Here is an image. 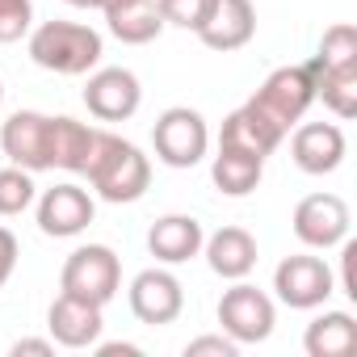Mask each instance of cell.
Returning a JSON list of instances; mask_svg holds the SVG:
<instances>
[{"label": "cell", "instance_id": "9a60e30c", "mask_svg": "<svg viewBox=\"0 0 357 357\" xmlns=\"http://www.w3.org/2000/svg\"><path fill=\"white\" fill-rule=\"evenodd\" d=\"M252 34H257V5L252 0H215L206 26L198 30V38L211 51H223V55L248 47Z\"/></svg>", "mask_w": 357, "mask_h": 357}, {"label": "cell", "instance_id": "30bf717a", "mask_svg": "<svg viewBox=\"0 0 357 357\" xmlns=\"http://www.w3.org/2000/svg\"><path fill=\"white\" fill-rule=\"evenodd\" d=\"M294 236L307 248H336L349 236V206L336 194H307L294 206Z\"/></svg>", "mask_w": 357, "mask_h": 357}, {"label": "cell", "instance_id": "4fadbf2b", "mask_svg": "<svg viewBox=\"0 0 357 357\" xmlns=\"http://www.w3.org/2000/svg\"><path fill=\"white\" fill-rule=\"evenodd\" d=\"M47 328L55 336V344L63 349H93L101 340V307L97 303H84V298H72V294H59L47 311Z\"/></svg>", "mask_w": 357, "mask_h": 357}, {"label": "cell", "instance_id": "5bb4252c", "mask_svg": "<svg viewBox=\"0 0 357 357\" xmlns=\"http://www.w3.org/2000/svg\"><path fill=\"white\" fill-rule=\"evenodd\" d=\"M290 151H294V164L311 176H324V172H336L340 160H344V130L332 126V122H303L290 139Z\"/></svg>", "mask_w": 357, "mask_h": 357}, {"label": "cell", "instance_id": "8992f818", "mask_svg": "<svg viewBox=\"0 0 357 357\" xmlns=\"http://www.w3.org/2000/svg\"><path fill=\"white\" fill-rule=\"evenodd\" d=\"M273 290H278V298H282L286 307L311 311V307H324V303L332 298L336 278H332V269H328L324 257L298 252V257H286V261L273 269Z\"/></svg>", "mask_w": 357, "mask_h": 357}, {"label": "cell", "instance_id": "ffe728a7", "mask_svg": "<svg viewBox=\"0 0 357 357\" xmlns=\"http://www.w3.org/2000/svg\"><path fill=\"white\" fill-rule=\"evenodd\" d=\"M261 172H265V155L219 143V155H215V164H211V176H215L219 194H227V198L252 194V190L261 185Z\"/></svg>", "mask_w": 357, "mask_h": 357}, {"label": "cell", "instance_id": "6da1fadb", "mask_svg": "<svg viewBox=\"0 0 357 357\" xmlns=\"http://www.w3.org/2000/svg\"><path fill=\"white\" fill-rule=\"evenodd\" d=\"M84 176H89V185L105 202L122 206V202H139L147 194V185H151V164H147V155L135 143H126V139H118L109 130H97L93 151H89V164H84Z\"/></svg>", "mask_w": 357, "mask_h": 357}, {"label": "cell", "instance_id": "4dcf8cb0", "mask_svg": "<svg viewBox=\"0 0 357 357\" xmlns=\"http://www.w3.org/2000/svg\"><path fill=\"white\" fill-rule=\"evenodd\" d=\"M97 353L101 357H118V353L122 357H139V344H97Z\"/></svg>", "mask_w": 357, "mask_h": 357}, {"label": "cell", "instance_id": "f546056e", "mask_svg": "<svg viewBox=\"0 0 357 357\" xmlns=\"http://www.w3.org/2000/svg\"><path fill=\"white\" fill-rule=\"evenodd\" d=\"M9 353H13V357H51L55 344H51V340H17Z\"/></svg>", "mask_w": 357, "mask_h": 357}, {"label": "cell", "instance_id": "7c38bea8", "mask_svg": "<svg viewBox=\"0 0 357 357\" xmlns=\"http://www.w3.org/2000/svg\"><path fill=\"white\" fill-rule=\"evenodd\" d=\"M93 215H97V206H93L89 190H80V185H55L38 198V227H43V236H55V240L80 236L93 223Z\"/></svg>", "mask_w": 357, "mask_h": 357}, {"label": "cell", "instance_id": "484cf974", "mask_svg": "<svg viewBox=\"0 0 357 357\" xmlns=\"http://www.w3.org/2000/svg\"><path fill=\"white\" fill-rule=\"evenodd\" d=\"M160 5V17H164V26H181V30H202L206 26V17H211V9H215V0H155Z\"/></svg>", "mask_w": 357, "mask_h": 357}, {"label": "cell", "instance_id": "52a82bcc", "mask_svg": "<svg viewBox=\"0 0 357 357\" xmlns=\"http://www.w3.org/2000/svg\"><path fill=\"white\" fill-rule=\"evenodd\" d=\"M219 324L236 344H261L273 332V298L244 278L219 298Z\"/></svg>", "mask_w": 357, "mask_h": 357}, {"label": "cell", "instance_id": "2e32d148", "mask_svg": "<svg viewBox=\"0 0 357 357\" xmlns=\"http://www.w3.org/2000/svg\"><path fill=\"white\" fill-rule=\"evenodd\" d=\"M202 240H206V231H202V223H198L194 215H164V219H155L151 231H147V248H151V257L164 261V265L194 261V257L202 252Z\"/></svg>", "mask_w": 357, "mask_h": 357}, {"label": "cell", "instance_id": "4316f807", "mask_svg": "<svg viewBox=\"0 0 357 357\" xmlns=\"http://www.w3.org/2000/svg\"><path fill=\"white\" fill-rule=\"evenodd\" d=\"M34 22L30 0H0V43H17Z\"/></svg>", "mask_w": 357, "mask_h": 357}, {"label": "cell", "instance_id": "cb8c5ba5", "mask_svg": "<svg viewBox=\"0 0 357 357\" xmlns=\"http://www.w3.org/2000/svg\"><path fill=\"white\" fill-rule=\"evenodd\" d=\"M315 63H319V68H357V30H353L349 22L328 26Z\"/></svg>", "mask_w": 357, "mask_h": 357}, {"label": "cell", "instance_id": "5b68a950", "mask_svg": "<svg viewBox=\"0 0 357 357\" xmlns=\"http://www.w3.org/2000/svg\"><path fill=\"white\" fill-rule=\"evenodd\" d=\"M315 101V84H311V72H307V63H290V68H278L252 97H248V105L252 109H261L273 126H282L286 135H290V126L307 114V105Z\"/></svg>", "mask_w": 357, "mask_h": 357}, {"label": "cell", "instance_id": "1f68e13d", "mask_svg": "<svg viewBox=\"0 0 357 357\" xmlns=\"http://www.w3.org/2000/svg\"><path fill=\"white\" fill-rule=\"evenodd\" d=\"M72 9H101V0H68Z\"/></svg>", "mask_w": 357, "mask_h": 357}, {"label": "cell", "instance_id": "3957f363", "mask_svg": "<svg viewBox=\"0 0 357 357\" xmlns=\"http://www.w3.org/2000/svg\"><path fill=\"white\" fill-rule=\"evenodd\" d=\"M59 286H63V294H72V298H84V303L105 307V303L118 294V286H122V265H118L114 248H105V244H84V248H76V252L63 261Z\"/></svg>", "mask_w": 357, "mask_h": 357}, {"label": "cell", "instance_id": "ac0fdd59", "mask_svg": "<svg viewBox=\"0 0 357 357\" xmlns=\"http://www.w3.org/2000/svg\"><path fill=\"white\" fill-rule=\"evenodd\" d=\"M202 248H206V265L227 282L248 278L257 265V240L244 227H219L211 240H202Z\"/></svg>", "mask_w": 357, "mask_h": 357}, {"label": "cell", "instance_id": "44dd1931", "mask_svg": "<svg viewBox=\"0 0 357 357\" xmlns=\"http://www.w3.org/2000/svg\"><path fill=\"white\" fill-rule=\"evenodd\" d=\"M357 344V324L349 311H324L307 324V336H303V349L311 357H349Z\"/></svg>", "mask_w": 357, "mask_h": 357}, {"label": "cell", "instance_id": "e0dca14e", "mask_svg": "<svg viewBox=\"0 0 357 357\" xmlns=\"http://www.w3.org/2000/svg\"><path fill=\"white\" fill-rule=\"evenodd\" d=\"M101 13L109 22V34L118 43H130V47H143L164 30L155 0H101Z\"/></svg>", "mask_w": 357, "mask_h": 357}, {"label": "cell", "instance_id": "83f0119b", "mask_svg": "<svg viewBox=\"0 0 357 357\" xmlns=\"http://www.w3.org/2000/svg\"><path fill=\"white\" fill-rule=\"evenodd\" d=\"M236 353H240V344L227 332L223 336H198L185 344V357H236Z\"/></svg>", "mask_w": 357, "mask_h": 357}, {"label": "cell", "instance_id": "9c48e42d", "mask_svg": "<svg viewBox=\"0 0 357 357\" xmlns=\"http://www.w3.org/2000/svg\"><path fill=\"white\" fill-rule=\"evenodd\" d=\"M143 101V89H139V76L126 72V68H101L89 76L84 84V105L93 118L101 122H126Z\"/></svg>", "mask_w": 357, "mask_h": 357}, {"label": "cell", "instance_id": "d6986e66", "mask_svg": "<svg viewBox=\"0 0 357 357\" xmlns=\"http://www.w3.org/2000/svg\"><path fill=\"white\" fill-rule=\"evenodd\" d=\"M282 139H286V130L273 126V122H269L261 109H252L248 101H244L236 114H227V118H223V130H219V143L244 147V151H257V155H269Z\"/></svg>", "mask_w": 357, "mask_h": 357}, {"label": "cell", "instance_id": "277c9868", "mask_svg": "<svg viewBox=\"0 0 357 357\" xmlns=\"http://www.w3.org/2000/svg\"><path fill=\"white\" fill-rule=\"evenodd\" d=\"M151 143H155V155L168 164V168H194L206 147H211V130H206V118L190 105H172L155 118V130H151Z\"/></svg>", "mask_w": 357, "mask_h": 357}, {"label": "cell", "instance_id": "ba28073f", "mask_svg": "<svg viewBox=\"0 0 357 357\" xmlns=\"http://www.w3.org/2000/svg\"><path fill=\"white\" fill-rule=\"evenodd\" d=\"M0 147H5V155L26 172L51 168V118L34 114V109H17L0 126Z\"/></svg>", "mask_w": 357, "mask_h": 357}, {"label": "cell", "instance_id": "8fae6325", "mask_svg": "<svg viewBox=\"0 0 357 357\" xmlns=\"http://www.w3.org/2000/svg\"><path fill=\"white\" fill-rule=\"evenodd\" d=\"M185 307V290L168 269H143L135 282H130V311L139 324H172Z\"/></svg>", "mask_w": 357, "mask_h": 357}, {"label": "cell", "instance_id": "d6a6232c", "mask_svg": "<svg viewBox=\"0 0 357 357\" xmlns=\"http://www.w3.org/2000/svg\"><path fill=\"white\" fill-rule=\"evenodd\" d=\"M0 101H5V84H0Z\"/></svg>", "mask_w": 357, "mask_h": 357}, {"label": "cell", "instance_id": "d4e9b609", "mask_svg": "<svg viewBox=\"0 0 357 357\" xmlns=\"http://www.w3.org/2000/svg\"><path fill=\"white\" fill-rule=\"evenodd\" d=\"M34 202V176L26 168H0V215H22Z\"/></svg>", "mask_w": 357, "mask_h": 357}, {"label": "cell", "instance_id": "7a4b0ae2", "mask_svg": "<svg viewBox=\"0 0 357 357\" xmlns=\"http://www.w3.org/2000/svg\"><path fill=\"white\" fill-rule=\"evenodd\" d=\"M30 59L59 76H84L101 63V34L80 22H43L30 34Z\"/></svg>", "mask_w": 357, "mask_h": 357}, {"label": "cell", "instance_id": "603a6c76", "mask_svg": "<svg viewBox=\"0 0 357 357\" xmlns=\"http://www.w3.org/2000/svg\"><path fill=\"white\" fill-rule=\"evenodd\" d=\"M97 130L76 122V118H51V168H68V172H84L89 151H93Z\"/></svg>", "mask_w": 357, "mask_h": 357}, {"label": "cell", "instance_id": "f1b7e54d", "mask_svg": "<svg viewBox=\"0 0 357 357\" xmlns=\"http://www.w3.org/2000/svg\"><path fill=\"white\" fill-rule=\"evenodd\" d=\"M13 269H17V236L9 227H0V290L13 278Z\"/></svg>", "mask_w": 357, "mask_h": 357}, {"label": "cell", "instance_id": "7402d4cb", "mask_svg": "<svg viewBox=\"0 0 357 357\" xmlns=\"http://www.w3.org/2000/svg\"><path fill=\"white\" fill-rule=\"evenodd\" d=\"M307 72L315 84V101H324L336 118L357 114V68H319L315 59H307Z\"/></svg>", "mask_w": 357, "mask_h": 357}]
</instances>
